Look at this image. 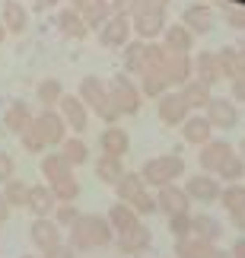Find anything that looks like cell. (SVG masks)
I'll return each instance as SVG.
<instances>
[{
    "label": "cell",
    "mask_w": 245,
    "mask_h": 258,
    "mask_svg": "<svg viewBox=\"0 0 245 258\" xmlns=\"http://www.w3.org/2000/svg\"><path fill=\"white\" fill-rule=\"evenodd\" d=\"M10 211H13V207L7 204V198H4V191H0V226H4V223L10 220Z\"/></svg>",
    "instance_id": "56"
},
{
    "label": "cell",
    "mask_w": 245,
    "mask_h": 258,
    "mask_svg": "<svg viewBox=\"0 0 245 258\" xmlns=\"http://www.w3.org/2000/svg\"><path fill=\"white\" fill-rule=\"evenodd\" d=\"M109 13H112V4H109V0H93V4H86L83 10H80V16H83V23L86 26H96V29H99L102 23H105V19H109Z\"/></svg>",
    "instance_id": "37"
},
{
    "label": "cell",
    "mask_w": 245,
    "mask_h": 258,
    "mask_svg": "<svg viewBox=\"0 0 245 258\" xmlns=\"http://www.w3.org/2000/svg\"><path fill=\"white\" fill-rule=\"evenodd\" d=\"M127 204H131V207H134V211L140 214V217H150V214H156V195L150 191V185H146L143 191L134 198V201H127Z\"/></svg>",
    "instance_id": "45"
},
{
    "label": "cell",
    "mask_w": 245,
    "mask_h": 258,
    "mask_svg": "<svg viewBox=\"0 0 245 258\" xmlns=\"http://www.w3.org/2000/svg\"><path fill=\"white\" fill-rule=\"evenodd\" d=\"M166 26L169 23H166L162 10H134L131 13V29L137 32V38H143V42H156Z\"/></svg>",
    "instance_id": "9"
},
{
    "label": "cell",
    "mask_w": 245,
    "mask_h": 258,
    "mask_svg": "<svg viewBox=\"0 0 245 258\" xmlns=\"http://www.w3.org/2000/svg\"><path fill=\"white\" fill-rule=\"evenodd\" d=\"M179 127H182V141H185V144H191V147H201V144H207L210 137H213V124H210V118H207V115H201V112H191Z\"/></svg>",
    "instance_id": "17"
},
{
    "label": "cell",
    "mask_w": 245,
    "mask_h": 258,
    "mask_svg": "<svg viewBox=\"0 0 245 258\" xmlns=\"http://www.w3.org/2000/svg\"><path fill=\"white\" fill-rule=\"evenodd\" d=\"M29 239H32V245L38 252H51L57 249V245L64 242V230L54 223V217H35L32 226H29Z\"/></svg>",
    "instance_id": "7"
},
{
    "label": "cell",
    "mask_w": 245,
    "mask_h": 258,
    "mask_svg": "<svg viewBox=\"0 0 245 258\" xmlns=\"http://www.w3.org/2000/svg\"><path fill=\"white\" fill-rule=\"evenodd\" d=\"M61 0H32V10H38V13H45V10H54Z\"/></svg>",
    "instance_id": "55"
},
{
    "label": "cell",
    "mask_w": 245,
    "mask_h": 258,
    "mask_svg": "<svg viewBox=\"0 0 245 258\" xmlns=\"http://www.w3.org/2000/svg\"><path fill=\"white\" fill-rule=\"evenodd\" d=\"M112 4V13H118V16H131L134 13V7H137V0H109Z\"/></svg>",
    "instance_id": "49"
},
{
    "label": "cell",
    "mask_w": 245,
    "mask_h": 258,
    "mask_svg": "<svg viewBox=\"0 0 245 258\" xmlns=\"http://www.w3.org/2000/svg\"><path fill=\"white\" fill-rule=\"evenodd\" d=\"M23 258H38V255H23Z\"/></svg>",
    "instance_id": "62"
},
{
    "label": "cell",
    "mask_w": 245,
    "mask_h": 258,
    "mask_svg": "<svg viewBox=\"0 0 245 258\" xmlns=\"http://www.w3.org/2000/svg\"><path fill=\"white\" fill-rule=\"evenodd\" d=\"M239 48H220L217 51V64H220V74H223V80H236V74H239Z\"/></svg>",
    "instance_id": "40"
},
{
    "label": "cell",
    "mask_w": 245,
    "mask_h": 258,
    "mask_svg": "<svg viewBox=\"0 0 245 258\" xmlns=\"http://www.w3.org/2000/svg\"><path fill=\"white\" fill-rule=\"evenodd\" d=\"M140 178L150 188H162V185L179 182V178H185V156H179V153H159V156H153V160L143 163Z\"/></svg>",
    "instance_id": "3"
},
{
    "label": "cell",
    "mask_w": 245,
    "mask_h": 258,
    "mask_svg": "<svg viewBox=\"0 0 245 258\" xmlns=\"http://www.w3.org/2000/svg\"><path fill=\"white\" fill-rule=\"evenodd\" d=\"M121 172H124V163L118 160V156H99L96 160V178H99L102 185H115L121 178Z\"/></svg>",
    "instance_id": "34"
},
{
    "label": "cell",
    "mask_w": 245,
    "mask_h": 258,
    "mask_svg": "<svg viewBox=\"0 0 245 258\" xmlns=\"http://www.w3.org/2000/svg\"><path fill=\"white\" fill-rule=\"evenodd\" d=\"M239 57H245V45H242V48H239Z\"/></svg>",
    "instance_id": "61"
},
{
    "label": "cell",
    "mask_w": 245,
    "mask_h": 258,
    "mask_svg": "<svg viewBox=\"0 0 245 258\" xmlns=\"http://www.w3.org/2000/svg\"><path fill=\"white\" fill-rule=\"evenodd\" d=\"M166 57V48L159 42H143V38H137V42H127L124 45V67L127 74H140L146 67H159Z\"/></svg>",
    "instance_id": "4"
},
{
    "label": "cell",
    "mask_w": 245,
    "mask_h": 258,
    "mask_svg": "<svg viewBox=\"0 0 245 258\" xmlns=\"http://www.w3.org/2000/svg\"><path fill=\"white\" fill-rule=\"evenodd\" d=\"M13 172H16V166H13V156L0 150V185H4L7 178H13Z\"/></svg>",
    "instance_id": "48"
},
{
    "label": "cell",
    "mask_w": 245,
    "mask_h": 258,
    "mask_svg": "<svg viewBox=\"0 0 245 258\" xmlns=\"http://www.w3.org/2000/svg\"><path fill=\"white\" fill-rule=\"evenodd\" d=\"M169 220V233L179 239V236H191V211H182V214H172L166 217Z\"/></svg>",
    "instance_id": "46"
},
{
    "label": "cell",
    "mask_w": 245,
    "mask_h": 258,
    "mask_svg": "<svg viewBox=\"0 0 245 258\" xmlns=\"http://www.w3.org/2000/svg\"><path fill=\"white\" fill-rule=\"evenodd\" d=\"M70 4H73V7H76V10H83V7H86V4H93V0H70Z\"/></svg>",
    "instance_id": "58"
},
{
    "label": "cell",
    "mask_w": 245,
    "mask_h": 258,
    "mask_svg": "<svg viewBox=\"0 0 245 258\" xmlns=\"http://www.w3.org/2000/svg\"><path fill=\"white\" fill-rule=\"evenodd\" d=\"M162 71L169 77V86H185L194 77V61H191L188 51H166Z\"/></svg>",
    "instance_id": "15"
},
{
    "label": "cell",
    "mask_w": 245,
    "mask_h": 258,
    "mask_svg": "<svg viewBox=\"0 0 245 258\" xmlns=\"http://www.w3.org/2000/svg\"><path fill=\"white\" fill-rule=\"evenodd\" d=\"M4 38H7V29H4V23H0V42H4Z\"/></svg>",
    "instance_id": "60"
},
{
    "label": "cell",
    "mask_w": 245,
    "mask_h": 258,
    "mask_svg": "<svg viewBox=\"0 0 245 258\" xmlns=\"http://www.w3.org/2000/svg\"><path fill=\"white\" fill-rule=\"evenodd\" d=\"M105 86H109V96H112V102H115V108H118L121 115H137L140 112L143 93H140V86H137L131 77L118 74V77H112Z\"/></svg>",
    "instance_id": "5"
},
{
    "label": "cell",
    "mask_w": 245,
    "mask_h": 258,
    "mask_svg": "<svg viewBox=\"0 0 245 258\" xmlns=\"http://www.w3.org/2000/svg\"><path fill=\"white\" fill-rule=\"evenodd\" d=\"M105 220H109V226L115 230V236H118V233H124V230H131L134 223H140V214H137L127 201H115V204L109 207V214H105Z\"/></svg>",
    "instance_id": "25"
},
{
    "label": "cell",
    "mask_w": 245,
    "mask_h": 258,
    "mask_svg": "<svg viewBox=\"0 0 245 258\" xmlns=\"http://www.w3.org/2000/svg\"><path fill=\"white\" fill-rule=\"evenodd\" d=\"M191 236H198L204 242H220L223 223L213 214H191Z\"/></svg>",
    "instance_id": "26"
},
{
    "label": "cell",
    "mask_w": 245,
    "mask_h": 258,
    "mask_svg": "<svg viewBox=\"0 0 245 258\" xmlns=\"http://www.w3.org/2000/svg\"><path fill=\"white\" fill-rule=\"evenodd\" d=\"M232 153H236V147H232L229 141H213V137H210L207 144H201L198 163H201L204 172H213V175H217V172L223 169V163H226Z\"/></svg>",
    "instance_id": "14"
},
{
    "label": "cell",
    "mask_w": 245,
    "mask_h": 258,
    "mask_svg": "<svg viewBox=\"0 0 245 258\" xmlns=\"http://www.w3.org/2000/svg\"><path fill=\"white\" fill-rule=\"evenodd\" d=\"M207 258H232V255H229L226 249H220V245H213V249L207 252Z\"/></svg>",
    "instance_id": "57"
},
{
    "label": "cell",
    "mask_w": 245,
    "mask_h": 258,
    "mask_svg": "<svg viewBox=\"0 0 245 258\" xmlns=\"http://www.w3.org/2000/svg\"><path fill=\"white\" fill-rule=\"evenodd\" d=\"M112 188L118 191V201H134V198L146 188V182L140 178V172H127V169H124L121 178H118V182H115Z\"/></svg>",
    "instance_id": "33"
},
{
    "label": "cell",
    "mask_w": 245,
    "mask_h": 258,
    "mask_svg": "<svg viewBox=\"0 0 245 258\" xmlns=\"http://www.w3.org/2000/svg\"><path fill=\"white\" fill-rule=\"evenodd\" d=\"M57 150H61V156L67 160V166H73V169L90 163V147H86V141L80 134H76V137H64V144L57 147Z\"/></svg>",
    "instance_id": "30"
},
{
    "label": "cell",
    "mask_w": 245,
    "mask_h": 258,
    "mask_svg": "<svg viewBox=\"0 0 245 258\" xmlns=\"http://www.w3.org/2000/svg\"><path fill=\"white\" fill-rule=\"evenodd\" d=\"M99 150L105 156H118V160H124V156L131 153V134H127L124 127H118V121L109 124L99 134Z\"/></svg>",
    "instance_id": "18"
},
{
    "label": "cell",
    "mask_w": 245,
    "mask_h": 258,
    "mask_svg": "<svg viewBox=\"0 0 245 258\" xmlns=\"http://www.w3.org/2000/svg\"><path fill=\"white\" fill-rule=\"evenodd\" d=\"M32 118H35V115H32V108H29L26 102H10V108L4 112V127H7L10 134L19 137L29 124H32Z\"/></svg>",
    "instance_id": "28"
},
{
    "label": "cell",
    "mask_w": 245,
    "mask_h": 258,
    "mask_svg": "<svg viewBox=\"0 0 245 258\" xmlns=\"http://www.w3.org/2000/svg\"><path fill=\"white\" fill-rule=\"evenodd\" d=\"M223 19H226L229 29H245V7H226Z\"/></svg>",
    "instance_id": "47"
},
{
    "label": "cell",
    "mask_w": 245,
    "mask_h": 258,
    "mask_svg": "<svg viewBox=\"0 0 245 258\" xmlns=\"http://www.w3.org/2000/svg\"><path fill=\"white\" fill-rule=\"evenodd\" d=\"M134 29H131V16H118V13H109V19L99 26V42L105 48H124L131 42Z\"/></svg>",
    "instance_id": "11"
},
{
    "label": "cell",
    "mask_w": 245,
    "mask_h": 258,
    "mask_svg": "<svg viewBox=\"0 0 245 258\" xmlns=\"http://www.w3.org/2000/svg\"><path fill=\"white\" fill-rule=\"evenodd\" d=\"M236 77H245V57L239 61V74H236Z\"/></svg>",
    "instance_id": "59"
},
{
    "label": "cell",
    "mask_w": 245,
    "mask_h": 258,
    "mask_svg": "<svg viewBox=\"0 0 245 258\" xmlns=\"http://www.w3.org/2000/svg\"><path fill=\"white\" fill-rule=\"evenodd\" d=\"M156 115L166 127H179L185 118L191 115V105L185 102L182 89H166V93L156 99Z\"/></svg>",
    "instance_id": "6"
},
{
    "label": "cell",
    "mask_w": 245,
    "mask_h": 258,
    "mask_svg": "<svg viewBox=\"0 0 245 258\" xmlns=\"http://www.w3.org/2000/svg\"><path fill=\"white\" fill-rule=\"evenodd\" d=\"M156 211L166 214V217L182 214V211H191V198H188V191H185L179 182L162 185V188H156Z\"/></svg>",
    "instance_id": "13"
},
{
    "label": "cell",
    "mask_w": 245,
    "mask_h": 258,
    "mask_svg": "<svg viewBox=\"0 0 245 258\" xmlns=\"http://www.w3.org/2000/svg\"><path fill=\"white\" fill-rule=\"evenodd\" d=\"M115 239V230L109 220L99 214H80L76 223L70 226V245L76 252H93V249H105Z\"/></svg>",
    "instance_id": "1"
},
{
    "label": "cell",
    "mask_w": 245,
    "mask_h": 258,
    "mask_svg": "<svg viewBox=\"0 0 245 258\" xmlns=\"http://www.w3.org/2000/svg\"><path fill=\"white\" fill-rule=\"evenodd\" d=\"M35 96H38V102H42L45 108H54L57 102H61V96H64V86H61V80L48 77V80H42V83H38Z\"/></svg>",
    "instance_id": "38"
},
{
    "label": "cell",
    "mask_w": 245,
    "mask_h": 258,
    "mask_svg": "<svg viewBox=\"0 0 245 258\" xmlns=\"http://www.w3.org/2000/svg\"><path fill=\"white\" fill-rule=\"evenodd\" d=\"M182 23L188 26L194 35H207L210 29L217 26V13H213V7H207V4H191L188 10H185Z\"/></svg>",
    "instance_id": "21"
},
{
    "label": "cell",
    "mask_w": 245,
    "mask_h": 258,
    "mask_svg": "<svg viewBox=\"0 0 245 258\" xmlns=\"http://www.w3.org/2000/svg\"><path fill=\"white\" fill-rule=\"evenodd\" d=\"M232 99H236V102H245V77H236V80H232Z\"/></svg>",
    "instance_id": "52"
},
{
    "label": "cell",
    "mask_w": 245,
    "mask_h": 258,
    "mask_svg": "<svg viewBox=\"0 0 245 258\" xmlns=\"http://www.w3.org/2000/svg\"><path fill=\"white\" fill-rule=\"evenodd\" d=\"M194 80H201V83H207V86L223 80L220 64H217V51H201L198 57H194Z\"/></svg>",
    "instance_id": "27"
},
{
    "label": "cell",
    "mask_w": 245,
    "mask_h": 258,
    "mask_svg": "<svg viewBox=\"0 0 245 258\" xmlns=\"http://www.w3.org/2000/svg\"><path fill=\"white\" fill-rule=\"evenodd\" d=\"M204 115L210 118V124L213 127H220V131H229V127H236L239 124V105H236V99H217V96H210V102L204 105Z\"/></svg>",
    "instance_id": "12"
},
{
    "label": "cell",
    "mask_w": 245,
    "mask_h": 258,
    "mask_svg": "<svg viewBox=\"0 0 245 258\" xmlns=\"http://www.w3.org/2000/svg\"><path fill=\"white\" fill-rule=\"evenodd\" d=\"M35 124H38V131H42V137H45L48 147H61L64 137H67V131H70L67 121L61 118V112H54V108H45V112L35 118Z\"/></svg>",
    "instance_id": "16"
},
{
    "label": "cell",
    "mask_w": 245,
    "mask_h": 258,
    "mask_svg": "<svg viewBox=\"0 0 245 258\" xmlns=\"http://www.w3.org/2000/svg\"><path fill=\"white\" fill-rule=\"evenodd\" d=\"M57 112H61V118L67 121V127H70L73 134H86V131H90V108H86V102L80 96L64 93L61 102H57Z\"/></svg>",
    "instance_id": "8"
},
{
    "label": "cell",
    "mask_w": 245,
    "mask_h": 258,
    "mask_svg": "<svg viewBox=\"0 0 245 258\" xmlns=\"http://www.w3.org/2000/svg\"><path fill=\"white\" fill-rule=\"evenodd\" d=\"M70 169H73V166H67V160L61 156V150L42 156V175L48 178V182H54L57 175H64V172H70Z\"/></svg>",
    "instance_id": "41"
},
{
    "label": "cell",
    "mask_w": 245,
    "mask_h": 258,
    "mask_svg": "<svg viewBox=\"0 0 245 258\" xmlns=\"http://www.w3.org/2000/svg\"><path fill=\"white\" fill-rule=\"evenodd\" d=\"M0 23H4L7 32L13 35H23L26 26H29V10L23 4H16V0H7L4 4V16H0Z\"/></svg>",
    "instance_id": "29"
},
{
    "label": "cell",
    "mask_w": 245,
    "mask_h": 258,
    "mask_svg": "<svg viewBox=\"0 0 245 258\" xmlns=\"http://www.w3.org/2000/svg\"><path fill=\"white\" fill-rule=\"evenodd\" d=\"M137 86H140V93H143V96L159 99L166 89H169V77H166L162 64H159V67H146V71L137 74Z\"/></svg>",
    "instance_id": "22"
},
{
    "label": "cell",
    "mask_w": 245,
    "mask_h": 258,
    "mask_svg": "<svg viewBox=\"0 0 245 258\" xmlns=\"http://www.w3.org/2000/svg\"><path fill=\"white\" fill-rule=\"evenodd\" d=\"M150 245H153V233L146 230L143 223H134L131 230L118 233V249H121L124 255H143Z\"/></svg>",
    "instance_id": "19"
},
{
    "label": "cell",
    "mask_w": 245,
    "mask_h": 258,
    "mask_svg": "<svg viewBox=\"0 0 245 258\" xmlns=\"http://www.w3.org/2000/svg\"><path fill=\"white\" fill-rule=\"evenodd\" d=\"M134 10H169V0H137V7Z\"/></svg>",
    "instance_id": "51"
},
{
    "label": "cell",
    "mask_w": 245,
    "mask_h": 258,
    "mask_svg": "<svg viewBox=\"0 0 245 258\" xmlns=\"http://www.w3.org/2000/svg\"><path fill=\"white\" fill-rule=\"evenodd\" d=\"M51 217H54V223L61 226V230H70V226L76 223V217H80V207H76L73 201H57Z\"/></svg>",
    "instance_id": "43"
},
{
    "label": "cell",
    "mask_w": 245,
    "mask_h": 258,
    "mask_svg": "<svg viewBox=\"0 0 245 258\" xmlns=\"http://www.w3.org/2000/svg\"><path fill=\"white\" fill-rule=\"evenodd\" d=\"M229 220H232V226H236L239 233H245V207H239V211H232V214H229Z\"/></svg>",
    "instance_id": "53"
},
{
    "label": "cell",
    "mask_w": 245,
    "mask_h": 258,
    "mask_svg": "<svg viewBox=\"0 0 245 258\" xmlns=\"http://www.w3.org/2000/svg\"><path fill=\"white\" fill-rule=\"evenodd\" d=\"M217 201L223 204V211L232 214V211H239V207H245V185L242 182H226L220 188V198Z\"/></svg>",
    "instance_id": "36"
},
{
    "label": "cell",
    "mask_w": 245,
    "mask_h": 258,
    "mask_svg": "<svg viewBox=\"0 0 245 258\" xmlns=\"http://www.w3.org/2000/svg\"><path fill=\"white\" fill-rule=\"evenodd\" d=\"M42 258H76V249H73V245H57V249H51V252H45Z\"/></svg>",
    "instance_id": "50"
},
{
    "label": "cell",
    "mask_w": 245,
    "mask_h": 258,
    "mask_svg": "<svg viewBox=\"0 0 245 258\" xmlns=\"http://www.w3.org/2000/svg\"><path fill=\"white\" fill-rule=\"evenodd\" d=\"M57 29H61L64 38H73V42H80V38L90 35V26L83 23V16H80V10H76V7L57 13Z\"/></svg>",
    "instance_id": "23"
},
{
    "label": "cell",
    "mask_w": 245,
    "mask_h": 258,
    "mask_svg": "<svg viewBox=\"0 0 245 258\" xmlns=\"http://www.w3.org/2000/svg\"><path fill=\"white\" fill-rule=\"evenodd\" d=\"M48 185H51V191H54L57 201H76V198H80V182H76L73 169L64 172V175H57L54 182H48Z\"/></svg>",
    "instance_id": "35"
},
{
    "label": "cell",
    "mask_w": 245,
    "mask_h": 258,
    "mask_svg": "<svg viewBox=\"0 0 245 258\" xmlns=\"http://www.w3.org/2000/svg\"><path fill=\"white\" fill-rule=\"evenodd\" d=\"M229 255H232V258H245V233L239 236L236 242H232V249H229Z\"/></svg>",
    "instance_id": "54"
},
{
    "label": "cell",
    "mask_w": 245,
    "mask_h": 258,
    "mask_svg": "<svg viewBox=\"0 0 245 258\" xmlns=\"http://www.w3.org/2000/svg\"><path fill=\"white\" fill-rule=\"evenodd\" d=\"M217 242H204L198 236H179L175 239V258H207V252Z\"/></svg>",
    "instance_id": "31"
},
{
    "label": "cell",
    "mask_w": 245,
    "mask_h": 258,
    "mask_svg": "<svg viewBox=\"0 0 245 258\" xmlns=\"http://www.w3.org/2000/svg\"><path fill=\"white\" fill-rule=\"evenodd\" d=\"M179 89H182L185 102L191 105V112H201V108L210 102V96H213V93H210V86H207V83H201V80H194V77H191V80L185 83V86H179Z\"/></svg>",
    "instance_id": "32"
},
{
    "label": "cell",
    "mask_w": 245,
    "mask_h": 258,
    "mask_svg": "<svg viewBox=\"0 0 245 258\" xmlns=\"http://www.w3.org/2000/svg\"><path fill=\"white\" fill-rule=\"evenodd\" d=\"M19 144H23V150H26V153H35V156H42V153L48 150L45 137H42V131H38V124H35V118H32V124H29L26 131L19 134Z\"/></svg>",
    "instance_id": "39"
},
{
    "label": "cell",
    "mask_w": 245,
    "mask_h": 258,
    "mask_svg": "<svg viewBox=\"0 0 245 258\" xmlns=\"http://www.w3.org/2000/svg\"><path fill=\"white\" fill-rule=\"evenodd\" d=\"M162 48H166V51H188V54H191V48H194V32H191L185 23L166 26V29H162Z\"/></svg>",
    "instance_id": "24"
},
{
    "label": "cell",
    "mask_w": 245,
    "mask_h": 258,
    "mask_svg": "<svg viewBox=\"0 0 245 258\" xmlns=\"http://www.w3.org/2000/svg\"><path fill=\"white\" fill-rule=\"evenodd\" d=\"M26 195H29L26 182H19V178H7L4 182V198L10 207H26Z\"/></svg>",
    "instance_id": "42"
},
{
    "label": "cell",
    "mask_w": 245,
    "mask_h": 258,
    "mask_svg": "<svg viewBox=\"0 0 245 258\" xmlns=\"http://www.w3.org/2000/svg\"><path fill=\"white\" fill-rule=\"evenodd\" d=\"M86 102V108L96 115V118H102L105 124H115L121 118V112L115 108L112 102V96H109V86H105V80H99V77H83V83H80V93H76Z\"/></svg>",
    "instance_id": "2"
},
{
    "label": "cell",
    "mask_w": 245,
    "mask_h": 258,
    "mask_svg": "<svg viewBox=\"0 0 245 258\" xmlns=\"http://www.w3.org/2000/svg\"><path fill=\"white\" fill-rule=\"evenodd\" d=\"M26 207L32 211L35 217H51L54 214V207H57V198L51 191V185H29V195H26Z\"/></svg>",
    "instance_id": "20"
},
{
    "label": "cell",
    "mask_w": 245,
    "mask_h": 258,
    "mask_svg": "<svg viewBox=\"0 0 245 258\" xmlns=\"http://www.w3.org/2000/svg\"><path fill=\"white\" fill-rule=\"evenodd\" d=\"M217 178H223V182H239V178H245V156L232 153L226 163H223V169L217 172Z\"/></svg>",
    "instance_id": "44"
},
{
    "label": "cell",
    "mask_w": 245,
    "mask_h": 258,
    "mask_svg": "<svg viewBox=\"0 0 245 258\" xmlns=\"http://www.w3.org/2000/svg\"><path fill=\"white\" fill-rule=\"evenodd\" d=\"M185 191H188L191 201H198V204H213L220 198V178L213 175V172H194L191 178H185Z\"/></svg>",
    "instance_id": "10"
}]
</instances>
